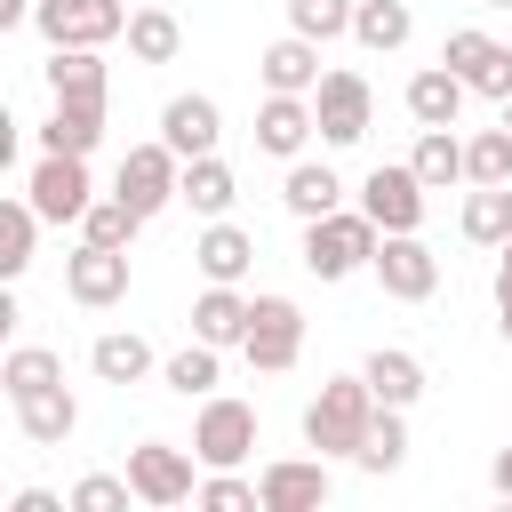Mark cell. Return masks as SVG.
<instances>
[{"mask_svg":"<svg viewBox=\"0 0 512 512\" xmlns=\"http://www.w3.org/2000/svg\"><path fill=\"white\" fill-rule=\"evenodd\" d=\"M368 424H376L368 376H328V384L312 392V408H304V440H312L320 456H360Z\"/></svg>","mask_w":512,"mask_h":512,"instance_id":"obj_1","label":"cell"},{"mask_svg":"<svg viewBox=\"0 0 512 512\" xmlns=\"http://www.w3.org/2000/svg\"><path fill=\"white\" fill-rule=\"evenodd\" d=\"M376 248H384V232L360 208H336V216L304 224V272L312 280H352L360 264H376Z\"/></svg>","mask_w":512,"mask_h":512,"instance_id":"obj_2","label":"cell"},{"mask_svg":"<svg viewBox=\"0 0 512 512\" xmlns=\"http://www.w3.org/2000/svg\"><path fill=\"white\" fill-rule=\"evenodd\" d=\"M112 200L152 224L168 200H184V160H176L160 136H152V144H128V152H120V176H112Z\"/></svg>","mask_w":512,"mask_h":512,"instance_id":"obj_3","label":"cell"},{"mask_svg":"<svg viewBox=\"0 0 512 512\" xmlns=\"http://www.w3.org/2000/svg\"><path fill=\"white\" fill-rule=\"evenodd\" d=\"M128 0H40L32 8V24H40V40L48 48H104V40H120L128 32Z\"/></svg>","mask_w":512,"mask_h":512,"instance_id":"obj_4","label":"cell"},{"mask_svg":"<svg viewBox=\"0 0 512 512\" xmlns=\"http://www.w3.org/2000/svg\"><path fill=\"white\" fill-rule=\"evenodd\" d=\"M128 488H136V504H152V512H184V504H192V448H176V440H136V448H128Z\"/></svg>","mask_w":512,"mask_h":512,"instance_id":"obj_5","label":"cell"},{"mask_svg":"<svg viewBox=\"0 0 512 512\" xmlns=\"http://www.w3.org/2000/svg\"><path fill=\"white\" fill-rule=\"evenodd\" d=\"M360 216H368L384 240L416 232V224H424V184H416V168H408V160H376L368 184H360Z\"/></svg>","mask_w":512,"mask_h":512,"instance_id":"obj_6","label":"cell"},{"mask_svg":"<svg viewBox=\"0 0 512 512\" xmlns=\"http://www.w3.org/2000/svg\"><path fill=\"white\" fill-rule=\"evenodd\" d=\"M248 448H256V408L248 400H200V424H192V456L208 464V472H240L248 464Z\"/></svg>","mask_w":512,"mask_h":512,"instance_id":"obj_7","label":"cell"},{"mask_svg":"<svg viewBox=\"0 0 512 512\" xmlns=\"http://www.w3.org/2000/svg\"><path fill=\"white\" fill-rule=\"evenodd\" d=\"M248 368H264V376H280V368H296V352H304V312H296V296H256V320H248Z\"/></svg>","mask_w":512,"mask_h":512,"instance_id":"obj_8","label":"cell"},{"mask_svg":"<svg viewBox=\"0 0 512 512\" xmlns=\"http://www.w3.org/2000/svg\"><path fill=\"white\" fill-rule=\"evenodd\" d=\"M24 200H32V216H40V224H80V216L96 208L88 160H40V168H32V184H24Z\"/></svg>","mask_w":512,"mask_h":512,"instance_id":"obj_9","label":"cell"},{"mask_svg":"<svg viewBox=\"0 0 512 512\" xmlns=\"http://www.w3.org/2000/svg\"><path fill=\"white\" fill-rule=\"evenodd\" d=\"M264 512H328V456H272L256 472Z\"/></svg>","mask_w":512,"mask_h":512,"instance_id":"obj_10","label":"cell"},{"mask_svg":"<svg viewBox=\"0 0 512 512\" xmlns=\"http://www.w3.org/2000/svg\"><path fill=\"white\" fill-rule=\"evenodd\" d=\"M440 64H448V72H456L472 96H496V104H512V48H504V40H488V32H448Z\"/></svg>","mask_w":512,"mask_h":512,"instance_id":"obj_11","label":"cell"},{"mask_svg":"<svg viewBox=\"0 0 512 512\" xmlns=\"http://www.w3.org/2000/svg\"><path fill=\"white\" fill-rule=\"evenodd\" d=\"M312 120H320V144H360L368 120H376V96L360 72H328L320 96H312Z\"/></svg>","mask_w":512,"mask_h":512,"instance_id":"obj_12","label":"cell"},{"mask_svg":"<svg viewBox=\"0 0 512 512\" xmlns=\"http://www.w3.org/2000/svg\"><path fill=\"white\" fill-rule=\"evenodd\" d=\"M368 272H376V288H384L392 304H424V296L440 288V256H432V248H424L416 232H400V240H384Z\"/></svg>","mask_w":512,"mask_h":512,"instance_id":"obj_13","label":"cell"},{"mask_svg":"<svg viewBox=\"0 0 512 512\" xmlns=\"http://www.w3.org/2000/svg\"><path fill=\"white\" fill-rule=\"evenodd\" d=\"M216 136H224V112L216 96H168L160 104V144L192 168V160H216Z\"/></svg>","mask_w":512,"mask_h":512,"instance_id":"obj_14","label":"cell"},{"mask_svg":"<svg viewBox=\"0 0 512 512\" xmlns=\"http://www.w3.org/2000/svg\"><path fill=\"white\" fill-rule=\"evenodd\" d=\"M64 296H72V304H88V312L120 304V296H128V256H120V248H88V240H80V248L64 256Z\"/></svg>","mask_w":512,"mask_h":512,"instance_id":"obj_15","label":"cell"},{"mask_svg":"<svg viewBox=\"0 0 512 512\" xmlns=\"http://www.w3.org/2000/svg\"><path fill=\"white\" fill-rule=\"evenodd\" d=\"M320 136V120H312V96H264V112H256V152H272V160H304V144Z\"/></svg>","mask_w":512,"mask_h":512,"instance_id":"obj_16","label":"cell"},{"mask_svg":"<svg viewBox=\"0 0 512 512\" xmlns=\"http://www.w3.org/2000/svg\"><path fill=\"white\" fill-rule=\"evenodd\" d=\"M248 320H256V296H240V288H200L192 296V344H208V352L248 344Z\"/></svg>","mask_w":512,"mask_h":512,"instance_id":"obj_17","label":"cell"},{"mask_svg":"<svg viewBox=\"0 0 512 512\" xmlns=\"http://www.w3.org/2000/svg\"><path fill=\"white\" fill-rule=\"evenodd\" d=\"M256 72H264V96H320V80H328V72H320V48L296 40V32L272 40V48L256 56Z\"/></svg>","mask_w":512,"mask_h":512,"instance_id":"obj_18","label":"cell"},{"mask_svg":"<svg viewBox=\"0 0 512 512\" xmlns=\"http://www.w3.org/2000/svg\"><path fill=\"white\" fill-rule=\"evenodd\" d=\"M192 264H200V280H208V288H240V280H248V264H256V240H248L240 224H208V232L192 240Z\"/></svg>","mask_w":512,"mask_h":512,"instance_id":"obj_19","label":"cell"},{"mask_svg":"<svg viewBox=\"0 0 512 512\" xmlns=\"http://www.w3.org/2000/svg\"><path fill=\"white\" fill-rule=\"evenodd\" d=\"M360 376H368V392H376V408H416L424 400V360L416 352H400V344H384V352H368L360 360Z\"/></svg>","mask_w":512,"mask_h":512,"instance_id":"obj_20","label":"cell"},{"mask_svg":"<svg viewBox=\"0 0 512 512\" xmlns=\"http://www.w3.org/2000/svg\"><path fill=\"white\" fill-rule=\"evenodd\" d=\"M48 96L56 104H96L104 112V56L96 48H48Z\"/></svg>","mask_w":512,"mask_h":512,"instance_id":"obj_21","label":"cell"},{"mask_svg":"<svg viewBox=\"0 0 512 512\" xmlns=\"http://www.w3.org/2000/svg\"><path fill=\"white\" fill-rule=\"evenodd\" d=\"M280 200H288V216H296V224H320V216H336V208H344V176H336L328 160H296V168H288V184H280Z\"/></svg>","mask_w":512,"mask_h":512,"instance_id":"obj_22","label":"cell"},{"mask_svg":"<svg viewBox=\"0 0 512 512\" xmlns=\"http://www.w3.org/2000/svg\"><path fill=\"white\" fill-rule=\"evenodd\" d=\"M464 96H472V88H464L448 64H424V72L408 80V120H416V128H456Z\"/></svg>","mask_w":512,"mask_h":512,"instance_id":"obj_23","label":"cell"},{"mask_svg":"<svg viewBox=\"0 0 512 512\" xmlns=\"http://www.w3.org/2000/svg\"><path fill=\"white\" fill-rule=\"evenodd\" d=\"M104 144V112L96 104H56L40 128V160H88Z\"/></svg>","mask_w":512,"mask_h":512,"instance_id":"obj_24","label":"cell"},{"mask_svg":"<svg viewBox=\"0 0 512 512\" xmlns=\"http://www.w3.org/2000/svg\"><path fill=\"white\" fill-rule=\"evenodd\" d=\"M16 408V432L24 440H40V448H64L72 432H80V400L56 384V392H32V400H8Z\"/></svg>","mask_w":512,"mask_h":512,"instance_id":"obj_25","label":"cell"},{"mask_svg":"<svg viewBox=\"0 0 512 512\" xmlns=\"http://www.w3.org/2000/svg\"><path fill=\"white\" fill-rule=\"evenodd\" d=\"M408 168H416V184H424V192L464 184V136H456V128H424V136H416V152H408Z\"/></svg>","mask_w":512,"mask_h":512,"instance_id":"obj_26","label":"cell"},{"mask_svg":"<svg viewBox=\"0 0 512 512\" xmlns=\"http://www.w3.org/2000/svg\"><path fill=\"white\" fill-rule=\"evenodd\" d=\"M232 200H240V176H232L224 160H192V168H184V208H192V216L224 224V216H232Z\"/></svg>","mask_w":512,"mask_h":512,"instance_id":"obj_27","label":"cell"},{"mask_svg":"<svg viewBox=\"0 0 512 512\" xmlns=\"http://www.w3.org/2000/svg\"><path fill=\"white\" fill-rule=\"evenodd\" d=\"M88 368H96L104 384H136V376L152 368V344H144L136 328H104V336L88 344Z\"/></svg>","mask_w":512,"mask_h":512,"instance_id":"obj_28","label":"cell"},{"mask_svg":"<svg viewBox=\"0 0 512 512\" xmlns=\"http://www.w3.org/2000/svg\"><path fill=\"white\" fill-rule=\"evenodd\" d=\"M464 240L472 248H512V184H496V192H464Z\"/></svg>","mask_w":512,"mask_h":512,"instance_id":"obj_29","label":"cell"},{"mask_svg":"<svg viewBox=\"0 0 512 512\" xmlns=\"http://www.w3.org/2000/svg\"><path fill=\"white\" fill-rule=\"evenodd\" d=\"M408 32H416L408 0H360V16H352V40H360V48H376V56L408 48Z\"/></svg>","mask_w":512,"mask_h":512,"instance_id":"obj_30","label":"cell"},{"mask_svg":"<svg viewBox=\"0 0 512 512\" xmlns=\"http://www.w3.org/2000/svg\"><path fill=\"white\" fill-rule=\"evenodd\" d=\"M0 384H8V400H32V392H56V384H64V360H56L48 344H16V352L0 360Z\"/></svg>","mask_w":512,"mask_h":512,"instance_id":"obj_31","label":"cell"},{"mask_svg":"<svg viewBox=\"0 0 512 512\" xmlns=\"http://www.w3.org/2000/svg\"><path fill=\"white\" fill-rule=\"evenodd\" d=\"M176 48H184V24L168 8H136L128 16V56L136 64H176Z\"/></svg>","mask_w":512,"mask_h":512,"instance_id":"obj_32","label":"cell"},{"mask_svg":"<svg viewBox=\"0 0 512 512\" xmlns=\"http://www.w3.org/2000/svg\"><path fill=\"white\" fill-rule=\"evenodd\" d=\"M352 16H360V0H288V32H296V40H312V48L344 40V32H352Z\"/></svg>","mask_w":512,"mask_h":512,"instance_id":"obj_33","label":"cell"},{"mask_svg":"<svg viewBox=\"0 0 512 512\" xmlns=\"http://www.w3.org/2000/svg\"><path fill=\"white\" fill-rule=\"evenodd\" d=\"M464 184H472V192L512 184V136H504V128H480V136L464 144Z\"/></svg>","mask_w":512,"mask_h":512,"instance_id":"obj_34","label":"cell"},{"mask_svg":"<svg viewBox=\"0 0 512 512\" xmlns=\"http://www.w3.org/2000/svg\"><path fill=\"white\" fill-rule=\"evenodd\" d=\"M160 384H168L176 400H216V352H208V344H184V352H168Z\"/></svg>","mask_w":512,"mask_h":512,"instance_id":"obj_35","label":"cell"},{"mask_svg":"<svg viewBox=\"0 0 512 512\" xmlns=\"http://www.w3.org/2000/svg\"><path fill=\"white\" fill-rule=\"evenodd\" d=\"M352 464H360V472H400V464H408V424H400V408H376V424H368V440H360Z\"/></svg>","mask_w":512,"mask_h":512,"instance_id":"obj_36","label":"cell"},{"mask_svg":"<svg viewBox=\"0 0 512 512\" xmlns=\"http://www.w3.org/2000/svg\"><path fill=\"white\" fill-rule=\"evenodd\" d=\"M136 232H144V216H136V208H120L112 192L80 216V240H88V248H120V256H128V240H136Z\"/></svg>","mask_w":512,"mask_h":512,"instance_id":"obj_37","label":"cell"},{"mask_svg":"<svg viewBox=\"0 0 512 512\" xmlns=\"http://www.w3.org/2000/svg\"><path fill=\"white\" fill-rule=\"evenodd\" d=\"M32 232H40L32 200H8V208H0V280H24V264H32Z\"/></svg>","mask_w":512,"mask_h":512,"instance_id":"obj_38","label":"cell"},{"mask_svg":"<svg viewBox=\"0 0 512 512\" xmlns=\"http://www.w3.org/2000/svg\"><path fill=\"white\" fill-rule=\"evenodd\" d=\"M192 504H200V512H264V496H256V480H240V472H208Z\"/></svg>","mask_w":512,"mask_h":512,"instance_id":"obj_39","label":"cell"},{"mask_svg":"<svg viewBox=\"0 0 512 512\" xmlns=\"http://www.w3.org/2000/svg\"><path fill=\"white\" fill-rule=\"evenodd\" d=\"M128 472H88V480H72V512H128Z\"/></svg>","mask_w":512,"mask_h":512,"instance_id":"obj_40","label":"cell"},{"mask_svg":"<svg viewBox=\"0 0 512 512\" xmlns=\"http://www.w3.org/2000/svg\"><path fill=\"white\" fill-rule=\"evenodd\" d=\"M8 512H72V496H48V488H16Z\"/></svg>","mask_w":512,"mask_h":512,"instance_id":"obj_41","label":"cell"},{"mask_svg":"<svg viewBox=\"0 0 512 512\" xmlns=\"http://www.w3.org/2000/svg\"><path fill=\"white\" fill-rule=\"evenodd\" d=\"M496 304H512V248H496Z\"/></svg>","mask_w":512,"mask_h":512,"instance_id":"obj_42","label":"cell"},{"mask_svg":"<svg viewBox=\"0 0 512 512\" xmlns=\"http://www.w3.org/2000/svg\"><path fill=\"white\" fill-rule=\"evenodd\" d=\"M488 480H496V496H512V448H496V464H488Z\"/></svg>","mask_w":512,"mask_h":512,"instance_id":"obj_43","label":"cell"},{"mask_svg":"<svg viewBox=\"0 0 512 512\" xmlns=\"http://www.w3.org/2000/svg\"><path fill=\"white\" fill-rule=\"evenodd\" d=\"M32 8L40 0H0V24H32Z\"/></svg>","mask_w":512,"mask_h":512,"instance_id":"obj_44","label":"cell"},{"mask_svg":"<svg viewBox=\"0 0 512 512\" xmlns=\"http://www.w3.org/2000/svg\"><path fill=\"white\" fill-rule=\"evenodd\" d=\"M496 328H504V344H512V304H496Z\"/></svg>","mask_w":512,"mask_h":512,"instance_id":"obj_45","label":"cell"},{"mask_svg":"<svg viewBox=\"0 0 512 512\" xmlns=\"http://www.w3.org/2000/svg\"><path fill=\"white\" fill-rule=\"evenodd\" d=\"M504 136H512V104H504Z\"/></svg>","mask_w":512,"mask_h":512,"instance_id":"obj_46","label":"cell"},{"mask_svg":"<svg viewBox=\"0 0 512 512\" xmlns=\"http://www.w3.org/2000/svg\"><path fill=\"white\" fill-rule=\"evenodd\" d=\"M496 512H512V496H496Z\"/></svg>","mask_w":512,"mask_h":512,"instance_id":"obj_47","label":"cell"},{"mask_svg":"<svg viewBox=\"0 0 512 512\" xmlns=\"http://www.w3.org/2000/svg\"><path fill=\"white\" fill-rule=\"evenodd\" d=\"M480 8H512V0H480Z\"/></svg>","mask_w":512,"mask_h":512,"instance_id":"obj_48","label":"cell"},{"mask_svg":"<svg viewBox=\"0 0 512 512\" xmlns=\"http://www.w3.org/2000/svg\"><path fill=\"white\" fill-rule=\"evenodd\" d=\"M128 8H152V0H128Z\"/></svg>","mask_w":512,"mask_h":512,"instance_id":"obj_49","label":"cell"},{"mask_svg":"<svg viewBox=\"0 0 512 512\" xmlns=\"http://www.w3.org/2000/svg\"><path fill=\"white\" fill-rule=\"evenodd\" d=\"M192 512H200V504H192Z\"/></svg>","mask_w":512,"mask_h":512,"instance_id":"obj_50","label":"cell"}]
</instances>
